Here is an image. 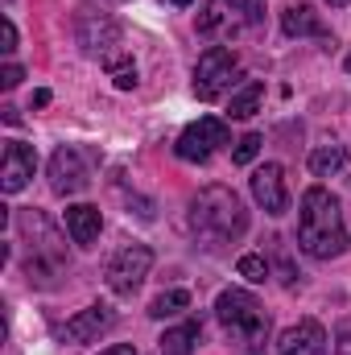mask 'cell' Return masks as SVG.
I'll list each match as a JSON object with an SVG mask.
<instances>
[{"mask_svg": "<svg viewBox=\"0 0 351 355\" xmlns=\"http://www.w3.org/2000/svg\"><path fill=\"white\" fill-rule=\"evenodd\" d=\"M298 248L314 261H335L348 252V227L339 198L323 186H310L298 207Z\"/></svg>", "mask_w": 351, "mask_h": 355, "instance_id": "obj_1", "label": "cell"}, {"mask_svg": "<svg viewBox=\"0 0 351 355\" xmlns=\"http://www.w3.org/2000/svg\"><path fill=\"white\" fill-rule=\"evenodd\" d=\"M186 223H190V232H194L198 244L223 248V244H236L248 232V211L236 198V190H228V186H203L190 198Z\"/></svg>", "mask_w": 351, "mask_h": 355, "instance_id": "obj_2", "label": "cell"}, {"mask_svg": "<svg viewBox=\"0 0 351 355\" xmlns=\"http://www.w3.org/2000/svg\"><path fill=\"white\" fill-rule=\"evenodd\" d=\"M17 227H21V244H25V277H29V285L50 289L67 268V244H62L58 227L33 207L17 215Z\"/></svg>", "mask_w": 351, "mask_h": 355, "instance_id": "obj_3", "label": "cell"}, {"mask_svg": "<svg viewBox=\"0 0 351 355\" xmlns=\"http://www.w3.org/2000/svg\"><path fill=\"white\" fill-rule=\"evenodd\" d=\"M215 318L228 331V339L244 355H264L268 343V314L248 289H223L215 297Z\"/></svg>", "mask_w": 351, "mask_h": 355, "instance_id": "obj_4", "label": "cell"}, {"mask_svg": "<svg viewBox=\"0 0 351 355\" xmlns=\"http://www.w3.org/2000/svg\"><path fill=\"white\" fill-rule=\"evenodd\" d=\"M264 21V0H203L198 33L211 42H232Z\"/></svg>", "mask_w": 351, "mask_h": 355, "instance_id": "obj_5", "label": "cell"}, {"mask_svg": "<svg viewBox=\"0 0 351 355\" xmlns=\"http://www.w3.org/2000/svg\"><path fill=\"white\" fill-rule=\"evenodd\" d=\"M75 37L83 46V54L99 58L103 67L112 58H120V21L108 17V12H99V8H91V4H83L75 12Z\"/></svg>", "mask_w": 351, "mask_h": 355, "instance_id": "obj_6", "label": "cell"}, {"mask_svg": "<svg viewBox=\"0 0 351 355\" xmlns=\"http://www.w3.org/2000/svg\"><path fill=\"white\" fill-rule=\"evenodd\" d=\"M236 75H240L236 50H232V46H211V50H203V58H198V67H194V95H198L203 103H215L223 91L232 87Z\"/></svg>", "mask_w": 351, "mask_h": 355, "instance_id": "obj_7", "label": "cell"}, {"mask_svg": "<svg viewBox=\"0 0 351 355\" xmlns=\"http://www.w3.org/2000/svg\"><path fill=\"white\" fill-rule=\"evenodd\" d=\"M149 268H153V252H149L145 244H124V248L108 261L103 281H108V289H112L116 297H132V293L145 285Z\"/></svg>", "mask_w": 351, "mask_h": 355, "instance_id": "obj_8", "label": "cell"}, {"mask_svg": "<svg viewBox=\"0 0 351 355\" xmlns=\"http://www.w3.org/2000/svg\"><path fill=\"white\" fill-rule=\"evenodd\" d=\"M50 186L54 194H83L91 186V153L79 145H62L50 157Z\"/></svg>", "mask_w": 351, "mask_h": 355, "instance_id": "obj_9", "label": "cell"}, {"mask_svg": "<svg viewBox=\"0 0 351 355\" xmlns=\"http://www.w3.org/2000/svg\"><path fill=\"white\" fill-rule=\"evenodd\" d=\"M219 145H228V124L223 120H215V116H203V120H194L190 128H182V137H178V157L182 162H207Z\"/></svg>", "mask_w": 351, "mask_h": 355, "instance_id": "obj_10", "label": "cell"}, {"mask_svg": "<svg viewBox=\"0 0 351 355\" xmlns=\"http://www.w3.org/2000/svg\"><path fill=\"white\" fill-rule=\"evenodd\" d=\"M33 170H37V153H33V145H25V141H8V145H4V162H0V190H4V194L25 190L29 178H33Z\"/></svg>", "mask_w": 351, "mask_h": 355, "instance_id": "obj_11", "label": "cell"}, {"mask_svg": "<svg viewBox=\"0 0 351 355\" xmlns=\"http://www.w3.org/2000/svg\"><path fill=\"white\" fill-rule=\"evenodd\" d=\"M252 198L261 202L264 215H285V211H289V190H285V174H281V166L264 162L261 170L252 174Z\"/></svg>", "mask_w": 351, "mask_h": 355, "instance_id": "obj_12", "label": "cell"}, {"mask_svg": "<svg viewBox=\"0 0 351 355\" xmlns=\"http://www.w3.org/2000/svg\"><path fill=\"white\" fill-rule=\"evenodd\" d=\"M277 355H327V331L314 318H302V322L281 331Z\"/></svg>", "mask_w": 351, "mask_h": 355, "instance_id": "obj_13", "label": "cell"}, {"mask_svg": "<svg viewBox=\"0 0 351 355\" xmlns=\"http://www.w3.org/2000/svg\"><path fill=\"white\" fill-rule=\"evenodd\" d=\"M116 327V314L108 310V306H87V310H79L67 327H62V339H71V343H91V339H99L103 331H112Z\"/></svg>", "mask_w": 351, "mask_h": 355, "instance_id": "obj_14", "label": "cell"}, {"mask_svg": "<svg viewBox=\"0 0 351 355\" xmlns=\"http://www.w3.org/2000/svg\"><path fill=\"white\" fill-rule=\"evenodd\" d=\"M99 227H103L99 207H91V202H75V207H67V232H71L75 244L91 248V244L99 240Z\"/></svg>", "mask_w": 351, "mask_h": 355, "instance_id": "obj_15", "label": "cell"}, {"mask_svg": "<svg viewBox=\"0 0 351 355\" xmlns=\"http://www.w3.org/2000/svg\"><path fill=\"white\" fill-rule=\"evenodd\" d=\"M281 29H285V37H331V29L323 25V17L310 4H289L281 12Z\"/></svg>", "mask_w": 351, "mask_h": 355, "instance_id": "obj_16", "label": "cell"}, {"mask_svg": "<svg viewBox=\"0 0 351 355\" xmlns=\"http://www.w3.org/2000/svg\"><path fill=\"white\" fill-rule=\"evenodd\" d=\"M198 343H203V327H198V322H182V327H170V331L157 339L162 355H194V352H198Z\"/></svg>", "mask_w": 351, "mask_h": 355, "instance_id": "obj_17", "label": "cell"}, {"mask_svg": "<svg viewBox=\"0 0 351 355\" xmlns=\"http://www.w3.org/2000/svg\"><path fill=\"white\" fill-rule=\"evenodd\" d=\"M343 166H348V149L343 145H318L310 153V174L314 178H331V174H339Z\"/></svg>", "mask_w": 351, "mask_h": 355, "instance_id": "obj_18", "label": "cell"}, {"mask_svg": "<svg viewBox=\"0 0 351 355\" xmlns=\"http://www.w3.org/2000/svg\"><path fill=\"white\" fill-rule=\"evenodd\" d=\"M261 99H264V87L257 83V79H248L244 87L232 95V103H228V116H232V120H248V116H257Z\"/></svg>", "mask_w": 351, "mask_h": 355, "instance_id": "obj_19", "label": "cell"}, {"mask_svg": "<svg viewBox=\"0 0 351 355\" xmlns=\"http://www.w3.org/2000/svg\"><path fill=\"white\" fill-rule=\"evenodd\" d=\"M186 306H190V293H186V289H166V293L153 297L149 314H153V318H174V314H182Z\"/></svg>", "mask_w": 351, "mask_h": 355, "instance_id": "obj_20", "label": "cell"}, {"mask_svg": "<svg viewBox=\"0 0 351 355\" xmlns=\"http://www.w3.org/2000/svg\"><path fill=\"white\" fill-rule=\"evenodd\" d=\"M236 272H240L244 281H252V285H264V281H268V261L257 257V252H248V257H240Z\"/></svg>", "mask_w": 351, "mask_h": 355, "instance_id": "obj_21", "label": "cell"}, {"mask_svg": "<svg viewBox=\"0 0 351 355\" xmlns=\"http://www.w3.org/2000/svg\"><path fill=\"white\" fill-rule=\"evenodd\" d=\"M108 75L116 79V87H120V91H132V87H137V67H132V62H128L124 54L108 62Z\"/></svg>", "mask_w": 351, "mask_h": 355, "instance_id": "obj_22", "label": "cell"}, {"mask_svg": "<svg viewBox=\"0 0 351 355\" xmlns=\"http://www.w3.org/2000/svg\"><path fill=\"white\" fill-rule=\"evenodd\" d=\"M257 153H261V132H248V137H240V141H236V153H232V162H236V166H248Z\"/></svg>", "mask_w": 351, "mask_h": 355, "instance_id": "obj_23", "label": "cell"}, {"mask_svg": "<svg viewBox=\"0 0 351 355\" xmlns=\"http://www.w3.org/2000/svg\"><path fill=\"white\" fill-rule=\"evenodd\" d=\"M21 79H25V71H21L17 62H8V67L0 71V83H4V91H12L17 83H21Z\"/></svg>", "mask_w": 351, "mask_h": 355, "instance_id": "obj_24", "label": "cell"}, {"mask_svg": "<svg viewBox=\"0 0 351 355\" xmlns=\"http://www.w3.org/2000/svg\"><path fill=\"white\" fill-rule=\"evenodd\" d=\"M0 33H4V37H0V42H4L0 50H4V54H12V50H17V25H12L8 17H4V29H0Z\"/></svg>", "mask_w": 351, "mask_h": 355, "instance_id": "obj_25", "label": "cell"}, {"mask_svg": "<svg viewBox=\"0 0 351 355\" xmlns=\"http://www.w3.org/2000/svg\"><path fill=\"white\" fill-rule=\"evenodd\" d=\"M99 355H137V347L132 343H116V347H108V352H99Z\"/></svg>", "mask_w": 351, "mask_h": 355, "instance_id": "obj_26", "label": "cell"}, {"mask_svg": "<svg viewBox=\"0 0 351 355\" xmlns=\"http://www.w3.org/2000/svg\"><path fill=\"white\" fill-rule=\"evenodd\" d=\"M335 355H351V339H339V347H335Z\"/></svg>", "mask_w": 351, "mask_h": 355, "instance_id": "obj_27", "label": "cell"}, {"mask_svg": "<svg viewBox=\"0 0 351 355\" xmlns=\"http://www.w3.org/2000/svg\"><path fill=\"white\" fill-rule=\"evenodd\" d=\"M331 4H351V0H331Z\"/></svg>", "mask_w": 351, "mask_h": 355, "instance_id": "obj_28", "label": "cell"}, {"mask_svg": "<svg viewBox=\"0 0 351 355\" xmlns=\"http://www.w3.org/2000/svg\"><path fill=\"white\" fill-rule=\"evenodd\" d=\"M174 4H190V0H174Z\"/></svg>", "mask_w": 351, "mask_h": 355, "instance_id": "obj_29", "label": "cell"}, {"mask_svg": "<svg viewBox=\"0 0 351 355\" xmlns=\"http://www.w3.org/2000/svg\"><path fill=\"white\" fill-rule=\"evenodd\" d=\"M348 71H351V54H348Z\"/></svg>", "mask_w": 351, "mask_h": 355, "instance_id": "obj_30", "label": "cell"}]
</instances>
